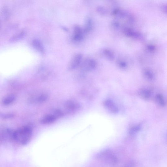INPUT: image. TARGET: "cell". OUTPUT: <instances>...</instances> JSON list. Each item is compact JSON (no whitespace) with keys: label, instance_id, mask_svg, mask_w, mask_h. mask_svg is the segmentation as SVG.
Returning <instances> with one entry per match:
<instances>
[{"label":"cell","instance_id":"obj_1","mask_svg":"<svg viewBox=\"0 0 167 167\" xmlns=\"http://www.w3.org/2000/svg\"><path fill=\"white\" fill-rule=\"evenodd\" d=\"M31 130L29 127L24 126L13 133L12 136L16 140L21 143H27L31 135Z\"/></svg>","mask_w":167,"mask_h":167},{"label":"cell","instance_id":"obj_2","mask_svg":"<svg viewBox=\"0 0 167 167\" xmlns=\"http://www.w3.org/2000/svg\"><path fill=\"white\" fill-rule=\"evenodd\" d=\"M97 66V63L92 59H86L82 65V70L85 71H90L95 69Z\"/></svg>","mask_w":167,"mask_h":167},{"label":"cell","instance_id":"obj_3","mask_svg":"<svg viewBox=\"0 0 167 167\" xmlns=\"http://www.w3.org/2000/svg\"><path fill=\"white\" fill-rule=\"evenodd\" d=\"M103 105L106 109L113 114H116L118 111L117 106L111 100H105L104 102Z\"/></svg>","mask_w":167,"mask_h":167},{"label":"cell","instance_id":"obj_4","mask_svg":"<svg viewBox=\"0 0 167 167\" xmlns=\"http://www.w3.org/2000/svg\"><path fill=\"white\" fill-rule=\"evenodd\" d=\"M82 55L80 54H77L73 58L69 66L70 70H73L77 68L82 61Z\"/></svg>","mask_w":167,"mask_h":167},{"label":"cell","instance_id":"obj_5","mask_svg":"<svg viewBox=\"0 0 167 167\" xmlns=\"http://www.w3.org/2000/svg\"><path fill=\"white\" fill-rule=\"evenodd\" d=\"M72 39L76 42H80L84 38V31L79 26H76L72 36Z\"/></svg>","mask_w":167,"mask_h":167},{"label":"cell","instance_id":"obj_6","mask_svg":"<svg viewBox=\"0 0 167 167\" xmlns=\"http://www.w3.org/2000/svg\"><path fill=\"white\" fill-rule=\"evenodd\" d=\"M125 35L128 37L136 39H141L142 36L141 34L130 28L125 29L124 30Z\"/></svg>","mask_w":167,"mask_h":167},{"label":"cell","instance_id":"obj_7","mask_svg":"<svg viewBox=\"0 0 167 167\" xmlns=\"http://www.w3.org/2000/svg\"><path fill=\"white\" fill-rule=\"evenodd\" d=\"M56 118V116L54 115H47L42 119L41 122L43 124H49L55 122Z\"/></svg>","mask_w":167,"mask_h":167},{"label":"cell","instance_id":"obj_8","mask_svg":"<svg viewBox=\"0 0 167 167\" xmlns=\"http://www.w3.org/2000/svg\"><path fill=\"white\" fill-rule=\"evenodd\" d=\"M32 45L34 48L40 52L43 53L44 52V46L42 43L37 39L33 40Z\"/></svg>","mask_w":167,"mask_h":167},{"label":"cell","instance_id":"obj_9","mask_svg":"<svg viewBox=\"0 0 167 167\" xmlns=\"http://www.w3.org/2000/svg\"><path fill=\"white\" fill-rule=\"evenodd\" d=\"M16 98L14 95H10L5 98L3 101V104L5 105H9L14 103Z\"/></svg>","mask_w":167,"mask_h":167},{"label":"cell","instance_id":"obj_10","mask_svg":"<svg viewBox=\"0 0 167 167\" xmlns=\"http://www.w3.org/2000/svg\"><path fill=\"white\" fill-rule=\"evenodd\" d=\"M103 54L104 55L110 60H113L114 58V54L110 50L105 49L103 51Z\"/></svg>","mask_w":167,"mask_h":167},{"label":"cell","instance_id":"obj_11","mask_svg":"<svg viewBox=\"0 0 167 167\" xmlns=\"http://www.w3.org/2000/svg\"><path fill=\"white\" fill-rule=\"evenodd\" d=\"M68 108L71 110H75L78 109L79 105L77 103L73 102H70L67 104Z\"/></svg>","mask_w":167,"mask_h":167},{"label":"cell","instance_id":"obj_12","mask_svg":"<svg viewBox=\"0 0 167 167\" xmlns=\"http://www.w3.org/2000/svg\"><path fill=\"white\" fill-rule=\"evenodd\" d=\"M92 28V22L90 19H88L86 21L83 31L86 32L89 31Z\"/></svg>","mask_w":167,"mask_h":167},{"label":"cell","instance_id":"obj_13","mask_svg":"<svg viewBox=\"0 0 167 167\" xmlns=\"http://www.w3.org/2000/svg\"><path fill=\"white\" fill-rule=\"evenodd\" d=\"M145 73L146 76L149 78L150 79H152L153 78V73L150 70H146L145 72Z\"/></svg>","mask_w":167,"mask_h":167},{"label":"cell","instance_id":"obj_14","mask_svg":"<svg viewBox=\"0 0 167 167\" xmlns=\"http://www.w3.org/2000/svg\"><path fill=\"white\" fill-rule=\"evenodd\" d=\"M157 98L159 103L160 104H161L162 105H165V103L164 101L161 96L159 95H157Z\"/></svg>","mask_w":167,"mask_h":167},{"label":"cell","instance_id":"obj_15","mask_svg":"<svg viewBox=\"0 0 167 167\" xmlns=\"http://www.w3.org/2000/svg\"><path fill=\"white\" fill-rule=\"evenodd\" d=\"M118 65L121 68L124 69L126 67L127 64L123 61H120L118 63Z\"/></svg>","mask_w":167,"mask_h":167},{"label":"cell","instance_id":"obj_16","mask_svg":"<svg viewBox=\"0 0 167 167\" xmlns=\"http://www.w3.org/2000/svg\"><path fill=\"white\" fill-rule=\"evenodd\" d=\"M141 95L144 97L148 98L150 95V93L148 91H142L140 92Z\"/></svg>","mask_w":167,"mask_h":167},{"label":"cell","instance_id":"obj_17","mask_svg":"<svg viewBox=\"0 0 167 167\" xmlns=\"http://www.w3.org/2000/svg\"><path fill=\"white\" fill-rule=\"evenodd\" d=\"M98 10L99 11L101 14H105L106 13V11L105 9L103 7H100L98 8Z\"/></svg>","mask_w":167,"mask_h":167},{"label":"cell","instance_id":"obj_18","mask_svg":"<svg viewBox=\"0 0 167 167\" xmlns=\"http://www.w3.org/2000/svg\"><path fill=\"white\" fill-rule=\"evenodd\" d=\"M162 10L165 14H167V4L163 6Z\"/></svg>","mask_w":167,"mask_h":167},{"label":"cell","instance_id":"obj_19","mask_svg":"<svg viewBox=\"0 0 167 167\" xmlns=\"http://www.w3.org/2000/svg\"><path fill=\"white\" fill-rule=\"evenodd\" d=\"M148 49L151 51H154L155 50V47L152 45L149 46L148 47Z\"/></svg>","mask_w":167,"mask_h":167}]
</instances>
